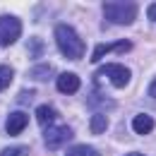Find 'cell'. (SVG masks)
<instances>
[{"instance_id":"obj_1","label":"cell","mask_w":156,"mask_h":156,"mask_svg":"<svg viewBox=\"0 0 156 156\" xmlns=\"http://www.w3.org/2000/svg\"><path fill=\"white\" fill-rule=\"evenodd\" d=\"M55 43L60 53L67 60H79L84 55V41L77 36V31L70 24H58L55 27Z\"/></svg>"},{"instance_id":"obj_2","label":"cell","mask_w":156,"mask_h":156,"mask_svg":"<svg viewBox=\"0 0 156 156\" xmlns=\"http://www.w3.org/2000/svg\"><path fill=\"white\" fill-rule=\"evenodd\" d=\"M103 15L113 24H132L137 20L135 2H103Z\"/></svg>"},{"instance_id":"obj_3","label":"cell","mask_w":156,"mask_h":156,"mask_svg":"<svg viewBox=\"0 0 156 156\" xmlns=\"http://www.w3.org/2000/svg\"><path fill=\"white\" fill-rule=\"evenodd\" d=\"M22 34V22L12 15L0 17V46H12Z\"/></svg>"},{"instance_id":"obj_4","label":"cell","mask_w":156,"mask_h":156,"mask_svg":"<svg viewBox=\"0 0 156 156\" xmlns=\"http://www.w3.org/2000/svg\"><path fill=\"white\" fill-rule=\"evenodd\" d=\"M72 139V130L67 125H48L43 130V142L48 149H58L62 144H67Z\"/></svg>"},{"instance_id":"obj_5","label":"cell","mask_w":156,"mask_h":156,"mask_svg":"<svg viewBox=\"0 0 156 156\" xmlns=\"http://www.w3.org/2000/svg\"><path fill=\"white\" fill-rule=\"evenodd\" d=\"M98 77H108L113 87H125L132 75H130V70H127L125 65H103V67L98 70V75L94 77V82H96Z\"/></svg>"},{"instance_id":"obj_6","label":"cell","mask_w":156,"mask_h":156,"mask_svg":"<svg viewBox=\"0 0 156 156\" xmlns=\"http://www.w3.org/2000/svg\"><path fill=\"white\" fill-rule=\"evenodd\" d=\"M132 48V41H113V43H101V46H96L94 48V55H91V60L96 62V60H101L106 53H127Z\"/></svg>"},{"instance_id":"obj_7","label":"cell","mask_w":156,"mask_h":156,"mask_svg":"<svg viewBox=\"0 0 156 156\" xmlns=\"http://www.w3.org/2000/svg\"><path fill=\"white\" fill-rule=\"evenodd\" d=\"M27 113L24 111H15V113H10L7 115V122H5V130H7V135L17 137L20 132H24V127H27Z\"/></svg>"},{"instance_id":"obj_8","label":"cell","mask_w":156,"mask_h":156,"mask_svg":"<svg viewBox=\"0 0 156 156\" xmlns=\"http://www.w3.org/2000/svg\"><path fill=\"white\" fill-rule=\"evenodd\" d=\"M55 87H58V91H62V94H75L79 89V77L72 75V72H62L55 79Z\"/></svg>"},{"instance_id":"obj_9","label":"cell","mask_w":156,"mask_h":156,"mask_svg":"<svg viewBox=\"0 0 156 156\" xmlns=\"http://www.w3.org/2000/svg\"><path fill=\"white\" fill-rule=\"evenodd\" d=\"M132 130L137 135H149L154 130V118L147 115V113H139V115L132 118Z\"/></svg>"},{"instance_id":"obj_10","label":"cell","mask_w":156,"mask_h":156,"mask_svg":"<svg viewBox=\"0 0 156 156\" xmlns=\"http://www.w3.org/2000/svg\"><path fill=\"white\" fill-rule=\"evenodd\" d=\"M55 118H58V113H55V108L53 106H48V103H43V106H36V120H39V125H53L55 122Z\"/></svg>"},{"instance_id":"obj_11","label":"cell","mask_w":156,"mask_h":156,"mask_svg":"<svg viewBox=\"0 0 156 156\" xmlns=\"http://www.w3.org/2000/svg\"><path fill=\"white\" fill-rule=\"evenodd\" d=\"M106 127H108V118L103 115V113H96V115L91 118L89 130H91L94 135H103V132H106Z\"/></svg>"},{"instance_id":"obj_12","label":"cell","mask_w":156,"mask_h":156,"mask_svg":"<svg viewBox=\"0 0 156 156\" xmlns=\"http://www.w3.org/2000/svg\"><path fill=\"white\" fill-rule=\"evenodd\" d=\"M65 156H101V154H98L94 147H89V144H77V147H72Z\"/></svg>"},{"instance_id":"obj_13","label":"cell","mask_w":156,"mask_h":156,"mask_svg":"<svg viewBox=\"0 0 156 156\" xmlns=\"http://www.w3.org/2000/svg\"><path fill=\"white\" fill-rule=\"evenodd\" d=\"M10 82H12V67L0 65V91H2V89H7V87H10Z\"/></svg>"},{"instance_id":"obj_14","label":"cell","mask_w":156,"mask_h":156,"mask_svg":"<svg viewBox=\"0 0 156 156\" xmlns=\"http://www.w3.org/2000/svg\"><path fill=\"white\" fill-rule=\"evenodd\" d=\"M29 53H31L34 58L41 55V53H43V41H41V39H31V41H29Z\"/></svg>"},{"instance_id":"obj_15","label":"cell","mask_w":156,"mask_h":156,"mask_svg":"<svg viewBox=\"0 0 156 156\" xmlns=\"http://www.w3.org/2000/svg\"><path fill=\"white\" fill-rule=\"evenodd\" d=\"M0 156H27V149H22V147H7V149H2Z\"/></svg>"},{"instance_id":"obj_16","label":"cell","mask_w":156,"mask_h":156,"mask_svg":"<svg viewBox=\"0 0 156 156\" xmlns=\"http://www.w3.org/2000/svg\"><path fill=\"white\" fill-rule=\"evenodd\" d=\"M41 70H31V77L34 79H46L51 75V65H39Z\"/></svg>"},{"instance_id":"obj_17","label":"cell","mask_w":156,"mask_h":156,"mask_svg":"<svg viewBox=\"0 0 156 156\" xmlns=\"http://www.w3.org/2000/svg\"><path fill=\"white\" fill-rule=\"evenodd\" d=\"M147 17H149L151 22H156V2H151V5H149V10H147Z\"/></svg>"},{"instance_id":"obj_18","label":"cell","mask_w":156,"mask_h":156,"mask_svg":"<svg viewBox=\"0 0 156 156\" xmlns=\"http://www.w3.org/2000/svg\"><path fill=\"white\" fill-rule=\"evenodd\" d=\"M149 96H154V98H156V77L149 82Z\"/></svg>"},{"instance_id":"obj_19","label":"cell","mask_w":156,"mask_h":156,"mask_svg":"<svg viewBox=\"0 0 156 156\" xmlns=\"http://www.w3.org/2000/svg\"><path fill=\"white\" fill-rule=\"evenodd\" d=\"M127 156H144V154H137V151H132V154H127Z\"/></svg>"}]
</instances>
